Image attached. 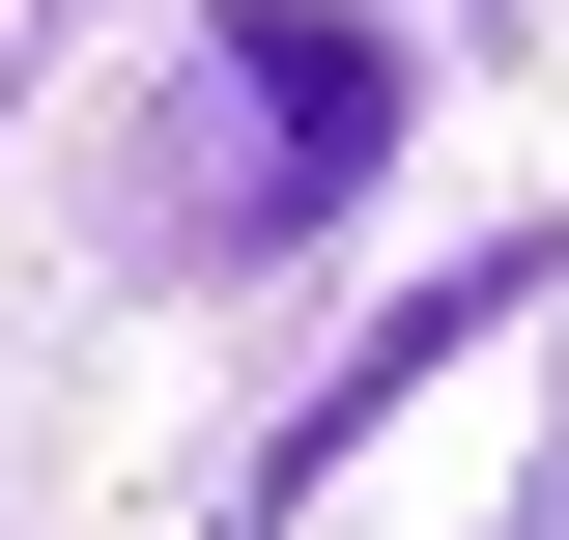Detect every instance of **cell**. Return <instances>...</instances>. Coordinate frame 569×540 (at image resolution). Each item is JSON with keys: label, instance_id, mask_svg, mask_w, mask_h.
Wrapping results in <instances>:
<instances>
[{"label": "cell", "instance_id": "obj_1", "mask_svg": "<svg viewBox=\"0 0 569 540\" xmlns=\"http://www.w3.org/2000/svg\"><path fill=\"white\" fill-rule=\"evenodd\" d=\"M171 142H200V200H171V257H313V228H370V171H399V29L370 0H200V58H171Z\"/></svg>", "mask_w": 569, "mask_h": 540}, {"label": "cell", "instance_id": "obj_2", "mask_svg": "<svg viewBox=\"0 0 569 540\" xmlns=\"http://www.w3.org/2000/svg\"><path fill=\"white\" fill-rule=\"evenodd\" d=\"M541 284H569V228H485V257H427V284H399V313H370V341H342V370H313V399H284V427H257V456H228V512H200V540H284V512H313V483H342V456H370V427H399V399H427V370H456V341H512V313H541Z\"/></svg>", "mask_w": 569, "mask_h": 540}, {"label": "cell", "instance_id": "obj_3", "mask_svg": "<svg viewBox=\"0 0 569 540\" xmlns=\"http://www.w3.org/2000/svg\"><path fill=\"white\" fill-rule=\"evenodd\" d=\"M512 540H569V399H541V456H512Z\"/></svg>", "mask_w": 569, "mask_h": 540}]
</instances>
